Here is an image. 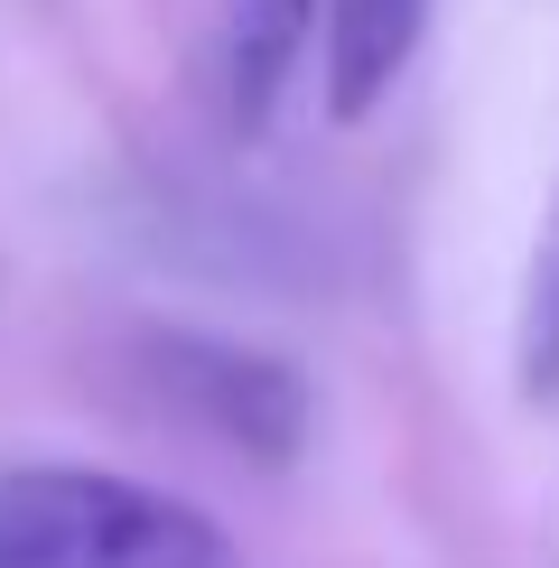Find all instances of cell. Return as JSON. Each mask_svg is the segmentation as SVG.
I'll list each match as a JSON object with an SVG mask.
<instances>
[{"instance_id": "cell-2", "label": "cell", "mask_w": 559, "mask_h": 568, "mask_svg": "<svg viewBox=\"0 0 559 568\" xmlns=\"http://www.w3.org/2000/svg\"><path fill=\"white\" fill-rule=\"evenodd\" d=\"M150 354V383L177 419H196L205 438L243 447V457H289L308 438V383L271 354H243V345H215V336H159L140 345Z\"/></svg>"}, {"instance_id": "cell-3", "label": "cell", "mask_w": 559, "mask_h": 568, "mask_svg": "<svg viewBox=\"0 0 559 568\" xmlns=\"http://www.w3.org/2000/svg\"><path fill=\"white\" fill-rule=\"evenodd\" d=\"M326 29V0H215V84L243 131H271Z\"/></svg>"}, {"instance_id": "cell-5", "label": "cell", "mask_w": 559, "mask_h": 568, "mask_svg": "<svg viewBox=\"0 0 559 568\" xmlns=\"http://www.w3.org/2000/svg\"><path fill=\"white\" fill-rule=\"evenodd\" d=\"M512 383H522V400H559V196L531 233L522 307H512Z\"/></svg>"}, {"instance_id": "cell-4", "label": "cell", "mask_w": 559, "mask_h": 568, "mask_svg": "<svg viewBox=\"0 0 559 568\" xmlns=\"http://www.w3.org/2000/svg\"><path fill=\"white\" fill-rule=\"evenodd\" d=\"M419 38H429V0H326V29H317L326 112L364 122L373 103H392V84L410 75Z\"/></svg>"}, {"instance_id": "cell-1", "label": "cell", "mask_w": 559, "mask_h": 568, "mask_svg": "<svg viewBox=\"0 0 559 568\" xmlns=\"http://www.w3.org/2000/svg\"><path fill=\"white\" fill-rule=\"evenodd\" d=\"M0 568H243V540L122 466H0Z\"/></svg>"}]
</instances>
